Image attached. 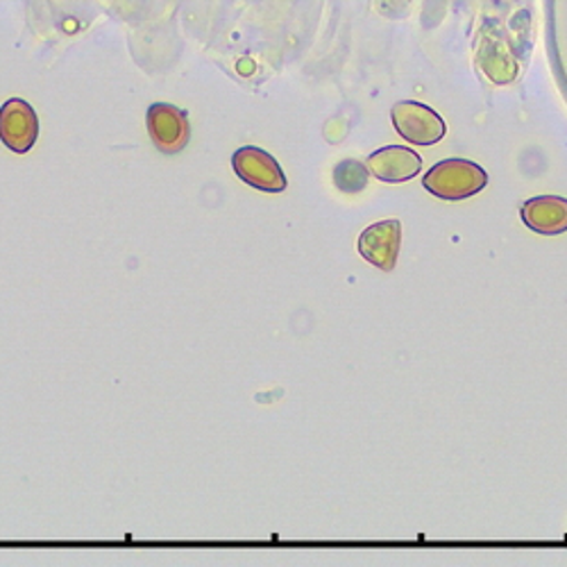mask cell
<instances>
[{"mask_svg":"<svg viewBox=\"0 0 567 567\" xmlns=\"http://www.w3.org/2000/svg\"><path fill=\"white\" fill-rule=\"evenodd\" d=\"M422 184L427 192L441 200H465L484 192L488 184L486 171L467 159H445L432 166L427 175L422 177Z\"/></svg>","mask_w":567,"mask_h":567,"instance_id":"6da1fadb","label":"cell"},{"mask_svg":"<svg viewBox=\"0 0 567 567\" xmlns=\"http://www.w3.org/2000/svg\"><path fill=\"white\" fill-rule=\"evenodd\" d=\"M393 125L400 136L415 146H434L445 136V121L427 105L402 101L391 112Z\"/></svg>","mask_w":567,"mask_h":567,"instance_id":"7a4b0ae2","label":"cell"},{"mask_svg":"<svg viewBox=\"0 0 567 567\" xmlns=\"http://www.w3.org/2000/svg\"><path fill=\"white\" fill-rule=\"evenodd\" d=\"M234 173L239 175L246 184L266 194H281L287 188V175H284L281 166L272 155H268L261 148L246 146L236 151L231 157Z\"/></svg>","mask_w":567,"mask_h":567,"instance_id":"3957f363","label":"cell"},{"mask_svg":"<svg viewBox=\"0 0 567 567\" xmlns=\"http://www.w3.org/2000/svg\"><path fill=\"white\" fill-rule=\"evenodd\" d=\"M39 136V118L34 110L21 101L12 99L3 107H0V141L12 153H28Z\"/></svg>","mask_w":567,"mask_h":567,"instance_id":"277c9868","label":"cell"},{"mask_svg":"<svg viewBox=\"0 0 567 567\" xmlns=\"http://www.w3.org/2000/svg\"><path fill=\"white\" fill-rule=\"evenodd\" d=\"M402 244L400 220H382L365 227L359 236V252L365 261L382 270H393Z\"/></svg>","mask_w":567,"mask_h":567,"instance_id":"5b68a950","label":"cell"},{"mask_svg":"<svg viewBox=\"0 0 567 567\" xmlns=\"http://www.w3.org/2000/svg\"><path fill=\"white\" fill-rule=\"evenodd\" d=\"M148 132L153 144L166 155H175L186 148L188 136H192L186 112L166 103H157L148 110Z\"/></svg>","mask_w":567,"mask_h":567,"instance_id":"8992f818","label":"cell"},{"mask_svg":"<svg viewBox=\"0 0 567 567\" xmlns=\"http://www.w3.org/2000/svg\"><path fill=\"white\" fill-rule=\"evenodd\" d=\"M368 171L382 182L400 184L422 171V157L404 146H386L368 157Z\"/></svg>","mask_w":567,"mask_h":567,"instance_id":"52a82bcc","label":"cell"},{"mask_svg":"<svg viewBox=\"0 0 567 567\" xmlns=\"http://www.w3.org/2000/svg\"><path fill=\"white\" fill-rule=\"evenodd\" d=\"M523 220L529 229L556 236L567 231V200L558 196H538L523 205Z\"/></svg>","mask_w":567,"mask_h":567,"instance_id":"ba28073f","label":"cell"},{"mask_svg":"<svg viewBox=\"0 0 567 567\" xmlns=\"http://www.w3.org/2000/svg\"><path fill=\"white\" fill-rule=\"evenodd\" d=\"M368 166L357 159H346L334 168V182L343 194H359L368 186Z\"/></svg>","mask_w":567,"mask_h":567,"instance_id":"9c48e42d","label":"cell"}]
</instances>
